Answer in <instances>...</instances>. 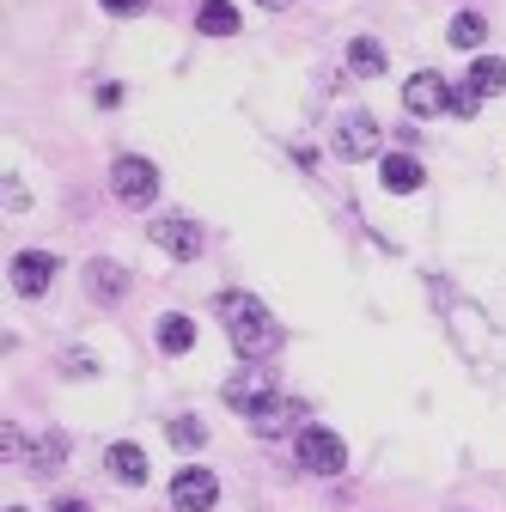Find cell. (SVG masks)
<instances>
[{
	"mask_svg": "<svg viewBox=\"0 0 506 512\" xmlns=\"http://www.w3.org/2000/svg\"><path fill=\"white\" fill-rule=\"evenodd\" d=\"M214 311H220V324H226L238 360H269V354L281 348V324L269 317V305H263L257 293H220Z\"/></svg>",
	"mask_w": 506,
	"mask_h": 512,
	"instance_id": "1",
	"label": "cell"
},
{
	"mask_svg": "<svg viewBox=\"0 0 506 512\" xmlns=\"http://www.w3.org/2000/svg\"><path fill=\"white\" fill-rule=\"evenodd\" d=\"M110 196H116L122 208H153V202H159V165L141 159V153H122V159L110 165Z\"/></svg>",
	"mask_w": 506,
	"mask_h": 512,
	"instance_id": "2",
	"label": "cell"
},
{
	"mask_svg": "<svg viewBox=\"0 0 506 512\" xmlns=\"http://www.w3.org/2000/svg\"><path fill=\"white\" fill-rule=\"evenodd\" d=\"M293 452H299V470H311V476H342L348 470V445H342V433H330V427H299L293 433Z\"/></svg>",
	"mask_w": 506,
	"mask_h": 512,
	"instance_id": "3",
	"label": "cell"
},
{
	"mask_svg": "<svg viewBox=\"0 0 506 512\" xmlns=\"http://www.w3.org/2000/svg\"><path fill=\"white\" fill-rule=\"evenodd\" d=\"M330 147H336V159H348V165L372 159V153H378V122H372V110H342Z\"/></svg>",
	"mask_w": 506,
	"mask_h": 512,
	"instance_id": "4",
	"label": "cell"
},
{
	"mask_svg": "<svg viewBox=\"0 0 506 512\" xmlns=\"http://www.w3.org/2000/svg\"><path fill=\"white\" fill-rule=\"evenodd\" d=\"M244 421H250V433H263V439H287V433H299V427H305V403L275 391V397H263L257 409H250Z\"/></svg>",
	"mask_w": 506,
	"mask_h": 512,
	"instance_id": "5",
	"label": "cell"
},
{
	"mask_svg": "<svg viewBox=\"0 0 506 512\" xmlns=\"http://www.w3.org/2000/svg\"><path fill=\"white\" fill-rule=\"evenodd\" d=\"M153 244L165 256H177V263H196V256L208 250V232L196 220H183V214H165V220H153Z\"/></svg>",
	"mask_w": 506,
	"mask_h": 512,
	"instance_id": "6",
	"label": "cell"
},
{
	"mask_svg": "<svg viewBox=\"0 0 506 512\" xmlns=\"http://www.w3.org/2000/svg\"><path fill=\"white\" fill-rule=\"evenodd\" d=\"M214 500H220V482H214V470H177L171 476V506L177 512H214Z\"/></svg>",
	"mask_w": 506,
	"mask_h": 512,
	"instance_id": "7",
	"label": "cell"
},
{
	"mask_svg": "<svg viewBox=\"0 0 506 512\" xmlns=\"http://www.w3.org/2000/svg\"><path fill=\"white\" fill-rule=\"evenodd\" d=\"M55 275H61V263L49 250H19L13 256V293H25V299H43L55 287Z\"/></svg>",
	"mask_w": 506,
	"mask_h": 512,
	"instance_id": "8",
	"label": "cell"
},
{
	"mask_svg": "<svg viewBox=\"0 0 506 512\" xmlns=\"http://www.w3.org/2000/svg\"><path fill=\"white\" fill-rule=\"evenodd\" d=\"M220 397H226V409L250 415V409H257L263 397H275V378H269L257 360H244V372H232V378H226V391H220Z\"/></svg>",
	"mask_w": 506,
	"mask_h": 512,
	"instance_id": "9",
	"label": "cell"
},
{
	"mask_svg": "<svg viewBox=\"0 0 506 512\" xmlns=\"http://www.w3.org/2000/svg\"><path fill=\"white\" fill-rule=\"evenodd\" d=\"M403 110H409V116H439V110H452V86L421 68V74L403 80Z\"/></svg>",
	"mask_w": 506,
	"mask_h": 512,
	"instance_id": "10",
	"label": "cell"
},
{
	"mask_svg": "<svg viewBox=\"0 0 506 512\" xmlns=\"http://www.w3.org/2000/svg\"><path fill=\"white\" fill-rule=\"evenodd\" d=\"M129 269H122V263H110V256H92V263H86V293L98 299V305H122V299H129Z\"/></svg>",
	"mask_w": 506,
	"mask_h": 512,
	"instance_id": "11",
	"label": "cell"
},
{
	"mask_svg": "<svg viewBox=\"0 0 506 512\" xmlns=\"http://www.w3.org/2000/svg\"><path fill=\"white\" fill-rule=\"evenodd\" d=\"M104 470H110V476H116L122 488H141V482L153 476V464H147V452H141L135 439H116L110 452H104Z\"/></svg>",
	"mask_w": 506,
	"mask_h": 512,
	"instance_id": "12",
	"label": "cell"
},
{
	"mask_svg": "<svg viewBox=\"0 0 506 512\" xmlns=\"http://www.w3.org/2000/svg\"><path fill=\"white\" fill-rule=\"evenodd\" d=\"M378 183H385L391 196H415V189L427 183V171H421V159H409V153H385V159H378Z\"/></svg>",
	"mask_w": 506,
	"mask_h": 512,
	"instance_id": "13",
	"label": "cell"
},
{
	"mask_svg": "<svg viewBox=\"0 0 506 512\" xmlns=\"http://www.w3.org/2000/svg\"><path fill=\"white\" fill-rule=\"evenodd\" d=\"M61 464H68V433H37L31 452H25V470L31 476H55Z\"/></svg>",
	"mask_w": 506,
	"mask_h": 512,
	"instance_id": "14",
	"label": "cell"
},
{
	"mask_svg": "<svg viewBox=\"0 0 506 512\" xmlns=\"http://www.w3.org/2000/svg\"><path fill=\"white\" fill-rule=\"evenodd\" d=\"M348 74L378 80V74H385V43H378V37H354L348 43Z\"/></svg>",
	"mask_w": 506,
	"mask_h": 512,
	"instance_id": "15",
	"label": "cell"
},
{
	"mask_svg": "<svg viewBox=\"0 0 506 512\" xmlns=\"http://www.w3.org/2000/svg\"><path fill=\"white\" fill-rule=\"evenodd\" d=\"M476 98H500L506 92V61L500 55H476V68H470V80H464Z\"/></svg>",
	"mask_w": 506,
	"mask_h": 512,
	"instance_id": "16",
	"label": "cell"
},
{
	"mask_svg": "<svg viewBox=\"0 0 506 512\" xmlns=\"http://www.w3.org/2000/svg\"><path fill=\"white\" fill-rule=\"evenodd\" d=\"M153 336H159V348H165V354H189V348H196V324H189L183 311H165Z\"/></svg>",
	"mask_w": 506,
	"mask_h": 512,
	"instance_id": "17",
	"label": "cell"
},
{
	"mask_svg": "<svg viewBox=\"0 0 506 512\" xmlns=\"http://www.w3.org/2000/svg\"><path fill=\"white\" fill-rule=\"evenodd\" d=\"M196 31H202V37H232V31H238V7H232V0H202Z\"/></svg>",
	"mask_w": 506,
	"mask_h": 512,
	"instance_id": "18",
	"label": "cell"
},
{
	"mask_svg": "<svg viewBox=\"0 0 506 512\" xmlns=\"http://www.w3.org/2000/svg\"><path fill=\"white\" fill-rule=\"evenodd\" d=\"M446 43H452V49H482V43H488V19H482L476 7L458 13V19L446 25Z\"/></svg>",
	"mask_w": 506,
	"mask_h": 512,
	"instance_id": "19",
	"label": "cell"
},
{
	"mask_svg": "<svg viewBox=\"0 0 506 512\" xmlns=\"http://www.w3.org/2000/svg\"><path fill=\"white\" fill-rule=\"evenodd\" d=\"M165 433H171V445H177V452H202V445H208V427H202L196 415H177Z\"/></svg>",
	"mask_w": 506,
	"mask_h": 512,
	"instance_id": "20",
	"label": "cell"
},
{
	"mask_svg": "<svg viewBox=\"0 0 506 512\" xmlns=\"http://www.w3.org/2000/svg\"><path fill=\"white\" fill-rule=\"evenodd\" d=\"M25 452H31V439H25V433H19V427L7 421V427H0V458H7V464H19Z\"/></svg>",
	"mask_w": 506,
	"mask_h": 512,
	"instance_id": "21",
	"label": "cell"
},
{
	"mask_svg": "<svg viewBox=\"0 0 506 512\" xmlns=\"http://www.w3.org/2000/svg\"><path fill=\"white\" fill-rule=\"evenodd\" d=\"M61 372H68V378H92V372H98V360H92L86 348H74V354H61Z\"/></svg>",
	"mask_w": 506,
	"mask_h": 512,
	"instance_id": "22",
	"label": "cell"
},
{
	"mask_svg": "<svg viewBox=\"0 0 506 512\" xmlns=\"http://www.w3.org/2000/svg\"><path fill=\"white\" fill-rule=\"evenodd\" d=\"M476 104H482V98H476L470 86H452V116H476Z\"/></svg>",
	"mask_w": 506,
	"mask_h": 512,
	"instance_id": "23",
	"label": "cell"
},
{
	"mask_svg": "<svg viewBox=\"0 0 506 512\" xmlns=\"http://www.w3.org/2000/svg\"><path fill=\"white\" fill-rule=\"evenodd\" d=\"M104 13H116V19H135V13H147V0H98Z\"/></svg>",
	"mask_w": 506,
	"mask_h": 512,
	"instance_id": "24",
	"label": "cell"
},
{
	"mask_svg": "<svg viewBox=\"0 0 506 512\" xmlns=\"http://www.w3.org/2000/svg\"><path fill=\"white\" fill-rule=\"evenodd\" d=\"M25 202H31V196H25V183H19V177H7V208H13V214H25Z\"/></svg>",
	"mask_w": 506,
	"mask_h": 512,
	"instance_id": "25",
	"label": "cell"
},
{
	"mask_svg": "<svg viewBox=\"0 0 506 512\" xmlns=\"http://www.w3.org/2000/svg\"><path fill=\"white\" fill-rule=\"evenodd\" d=\"M49 512H92V506H86V500H55Z\"/></svg>",
	"mask_w": 506,
	"mask_h": 512,
	"instance_id": "26",
	"label": "cell"
},
{
	"mask_svg": "<svg viewBox=\"0 0 506 512\" xmlns=\"http://www.w3.org/2000/svg\"><path fill=\"white\" fill-rule=\"evenodd\" d=\"M257 7H263V13H281V7H287V0H257Z\"/></svg>",
	"mask_w": 506,
	"mask_h": 512,
	"instance_id": "27",
	"label": "cell"
}]
</instances>
